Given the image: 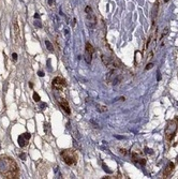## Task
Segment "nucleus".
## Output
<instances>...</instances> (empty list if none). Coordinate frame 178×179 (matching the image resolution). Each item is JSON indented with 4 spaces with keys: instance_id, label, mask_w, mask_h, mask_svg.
Returning <instances> with one entry per match:
<instances>
[{
    "instance_id": "obj_17",
    "label": "nucleus",
    "mask_w": 178,
    "mask_h": 179,
    "mask_svg": "<svg viewBox=\"0 0 178 179\" xmlns=\"http://www.w3.org/2000/svg\"><path fill=\"white\" fill-rule=\"evenodd\" d=\"M35 27H38V28H41V27H42V25H41L40 21H35Z\"/></svg>"
},
{
    "instance_id": "obj_5",
    "label": "nucleus",
    "mask_w": 178,
    "mask_h": 179,
    "mask_svg": "<svg viewBox=\"0 0 178 179\" xmlns=\"http://www.w3.org/2000/svg\"><path fill=\"white\" fill-rule=\"evenodd\" d=\"M94 46L91 45V43L86 42V46H85V55H84V58H85V61H86L88 64L91 63L92 55H94Z\"/></svg>"
},
{
    "instance_id": "obj_12",
    "label": "nucleus",
    "mask_w": 178,
    "mask_h": 179,
    "mask_svg": "<svg viewBox=\"0 0 178 179\" xmlns=\"http://www.w3.org/2000/svg\"><path fill=\"white\" fill-rule=\"evenodd\" d=\"M97 111L99 113H104V112L107 111V107L105 105H101V104H97Z\"/></svg>"
},
{
    "instance_id": "obj_23",
    "label": "nucleus",
    "mask_w": 178,
    "mask_h": 179,
    "mask_svg": "<svg viewBox=\"0 0 178 179\" xmlns=\"http://www.w3.org/2000/svg\"><path fill=\"white\" fill-rule=\"evenodd\" d=\"M120 151H121L122 155H127V150H126V149H120Z\"/></svg>"
},
{
    "instance_id": "obj_13",
    "label": "nucleus",
    "mask_w": 178,
    "mask_h": 179,
    "mask_svg": "<svg viewBox=\"0 0 178 179\" xmlns=\"http://www.w3.org/2000/svg\"><path fill=\"white\" fill-rule=\"evenodd\" d=\"M45 45H46V48L49 52H53V50H54V46H53V44L49 42L48 40H45Z\"/></svg>"
},
{
    "instance_id": "obj_27",
    "label": "nucleus",
    "mask_w": 178,
    "mask_h": 179,
    "mask_svg": "<svg viewBox=\"0 0 178 179\" xmlns=\"http://www.w3.org/2000/svg\"><path fill=\"white\" fill-rule=\"evenodd\" d=\"M170 0H164V2H169Z\"/></svg>"
},
{
    "instance_id": "obj_16",
    "label": "nucleus",
    "mask_w": 178,
    "mask_h": 179,
    "mask_svg": "<svg viewBox=\"0 0 178 179\" xmlns=\"http://www.w3.org/2000/svg\"><path fill=\"white\" fill-rule=\"evenodd\" d=\"M12 57H13V60H14V61H16V60H17V54H16V53H13V54H12Z\"/></svg>"
},
{
    "instance_id": "obj_19",
    "label": "nucleus",
    "mask_w": 178,
    "mask_h": 179,
    "mask_svg": "<svg viewBox=\"0 0 178 179\" xmlns=\"http://www.w3.org/2000/svg\"><path fill=\"white\" fill-rule=\"evenodd\" d=\"M103 168H104V171H105V172L112 173V171H110V170H108V168H107V166H106L105 164H103Z\"/></svg>"
},
{
    "instance_id": "obj_9",
    "label": "nucleus",
    "mask_w": 178,
    "mask_h": 179,
    "mask_svg": "<svg viewBox=\"0 0 178 179\" xmlns=\"http://www.w3.org/2000/svg\"><path fill=\"white\" fill-rule=\"evenodd\" d=\"M58 102H59V105H60L61 109H62L63 111L66 112L68 115H70V114H71V109H70V106H69L68 101H67L64 98H59Z\"/></svg>"
},
{
    "instance_id": "obj_11",
    "label": "nucleus",
    "mask_w": 178,
    "mask_h": 179,
    "mask_svg": "<svg viewBox=\"0 0 178 179\" xmlns=\"http://www.w3.org/2000/svg\"><path fill=\"white\" fill-rule=\"evenodd\" d=\"M131 157H132V160H133L135 163H138V164H141L142 166H145V165H146V159L141 158V157L138 156L137 153L131 152Z\"/></svg>"
},
{
    "instance_id": "obj_4",
    "label": "nucleus",
    "mask_w": 178,
    "mask_h": 179,
    "mask_svg": "<svg viewBox=\"0 0 178 179\" xmlns=\"http://www.w3.org/2000/svg\"><path fill=\"white\" fill-rule=\"evenodd\" d=\"M85 12H86V19L88 27L89 28H94L97 25V17L94 12H92V9L89 5H87L86 9H85Z\"/></svg>"
},
{
    "instance_id": "obj_20",
    "label": "nucleus",
    "mask_w": 178,
    "mask_h": 179,
    "mask_svg": "<svg viewBox=\"0 0 178 179\" xmlns=\"http://www.w3.org/2000/svg\"><path fill=\"white\" fill-rule=\"evenodd\" d=\"M38 75L40 76V77H43V76H44V72H43V71H39V72H38Z\"/></svg>"
},
{
    "instance_id": "obj_10",
    "label": "nucleus",
    "mask_w": 178,
    "mask_h": 179,
    "mask_svg": "<svg viewBox=\"0 0 178 179\" xmlns=\"http://www.w3.org/2000/svg\"><path fill=\"white\" fill-rule=\"evenodd\" d=\"M174 168H175V164H174L173 162H169V164L164 168V171H163V177L164 178H167V177L172 174V172L174 171Z\"/></svg>"
},
{
    "instance_id": "obj_2",
    "label": "nucleus",
    "mask_w": 178,
    "mask_h": 179,
    "mask_svg": "<svg viewBox=\"0 0 178 179\" xmlns=\"http://www.w3.org/2000/svg\"><path fill=\"white\" fill-rule=\"evenodd\" d=\"M60 156L63 162L66 163L67 165H69V166H72V165L76 164V162H77V156H76L75 151L72 150V149L61 150Z\"/></svg>"
},
{
    "instance_id": "obj_18",
    "label": "nucleus",
    "mask_w": 178,
    "mask_h": 179,
    "mask_svg": "<svg viewBox=\"0 0 178 179\" xmlns=\"http://www.w3.org/2000/svg\"><path fill=\"white\" fill-rule=\"evenodd\" d=\"M152 67H153V63H148L147 66H146V70H149V69H151Z\"/></svg>"
},
{
    "instance_id": "obj_25",
    "label": "nucleus",
    "mask_w": 178,
    "mask_h": 179,
    "mask_svg": "<svg viewBox=\"0 0 178 179\" xmlns=\"http://www.w3.org/2000/svg\"><path fill=\"white\" fill-rule=\"evenodd\" d=\"M35 18H40V15L38 14V13H35Z\"/></svg>"
},
{
    "instance_id": "obj_8",
    "label": "nucleus",
    "mask_w": 178,
    "mask_h": 179,
    "mask_svg": "<svg viewBox=\"0 0 178 179\" xmlns=\"http://www.w3.org/2000/svg\"><path fill=\"white\" fill-rule=\"evenodd\" d=\"M12 31H13V35H14L15 41L18 42L19 39H21V29H19L18 23H17L16 19H14V21H13V28H12Z\"/></svg>"
},
{
    "instance_id": "obj_3",
    "label": "nucleus",
    "mask_w": 178,
    "mask_h": 179,
    "mask_svg": "<svg viewBox=\"0 0 178 179\" xmlns=\"http://www.w3.org/2000/svg\"><path fill=\"white\" fill-rule=\"evenodd\" d=\"M178 129V118L169 120L166 123V128H165V137H166L167 142H171L174 138L176 132Z\"/></svg>"
},
{
    "instance_id": "obj_1",
    "label": "nucleus",
    "mask_w": 178,
    "mask_h": 179,
    "mask_svg": "<svg viewBox=\"0 0 178 179\" xmlns=\"http://www.w3.org/2000/svg\"><path fill=\"white\" fill-rule=\"evenodd\" d=\"M0 175L3 178H18L19 170L16 162L8 156H0Z\"/></svg>"
},
{
    "instance_id": "obj_15",
    "label": "nucleus",
    "mask_w": 178,
    "mask_h": 179,
    "mask_svg": "<svg viewBox=\"0 0 178 179\" xmlns=\"http://www.w3.org/2000/svg\"><path fill=\"white\" fill-rule=\"evenodd\" d=\"M145 152L148 153V155H152V153H153V150L150 149V148H148V147H145Z\"/></svg>"
},
{
    "instance_id": "obj_7",
    "label": "nucleus",
    "mask_w": 178,
    "mask_h": 179,
    "mask_svg": "<svg viewBox=\"0 0 178 179\" xmlns=\"http://www.w3.org/2000/svg\"><path fill=\"white\" fill-rule=\"evenodd\" d=\"M31 138V134L30 133H24V134H21L18 136V145L21 147H25L28 145L29 139Z\"/></svg>"
},
{
    "instance_id": "obj_6",
    "label": "nucleus",
    "mask_w": 178,
    "mask_h": 179,
    "mask_svg": "<svg viewBox=\"0 0 178 179\" xmlns=\"http://www.w3.org/2000/svg\"><path fill=\"white\" fill-rule=\"evenodd\" d=\"M52 86L55 90H57V91H61V90L67 86L66 80L62 78V77H60V76H57V77H55L54 80H53Z\"/></svg>"
},
{
    "instance_id": "obj_21",
    "label": "nucleus",
    "mask_w": 178,
    "mask_h": 179,
    "mask_svg": "<svg viewBox=\"0 0 178 179\" xmlns=\"http://www.w3.org/2000/svg\"><path fill=\"white\" fill-rule=\"evenodd\" d=\"M48 5H51V7H53V5H55V0H48Z\"/></svg>"
},
{
    "instance_id": "obj_22",
    "label": "nucleus",
    "mask_w": 178,
    "mask_h": 179,
    "mask_svg": "<svg viewBox=\"0 0 178 179\" xmlns=\"http://www.w3.org/2000/svg\"><path fill=\"white\" fill-rule=\"evenodd\" d=\"M19 157H21L23 160H26V155H25V153H21V155H19Z\"/></svg>"
},
{
    "instance_id": "obj_24",
    "label": "nucleus",
    "mask_w": 178,
    "mask_h": 179,
    "mask_svg": "<svg viewBox=\"0 0 178 179\" xmlns=\"http://www.w3.org/2000/svg\"><path fill=\"white\" fill-rule=\"evenodd\" d=\"M115 137H116V138H118V139H122V138H124V136H120V135H115Z\"/></svg>"
},
{
    "instance_id": "obj_26",
    "label": "nucleus",
    "mask_w": 178,
    "mask_h": 179,
    "mask_svg": "<svg viewBox=\"0 0 178 179\" xmlns=\"http://www.w3.org/2000/svg\"><path fill=\"white\" fill-rule=\"evenodd\" d=\"M124 100H126V98H124V97H120L119 98V101H124Z\"/></svg>"
},
{
    "instance_id": "obj_14",
    "label": "nucleus",
    "mask_w": 178,
    "mask_h": 179,
    "mask_svg": "<svg viewBox=\"0 0 178 179\" xmlns=\"http://www.w3.org/2000/svg\"><path fill=\"white\" fill-rule=\"evenodd\" d=\"M33 100H35V102H40L41 101V98H40V96L37 93V92H35L33 93Z\"/></svg>"
},
{
    "instance_id": "obj_28",
    "label": "nucleus",
    "mask_w": 178,
    "mask_h": 179,
    "mask_svg": "<svg viewBox=\"0 0 178 179\" xmlns=\"http://www.w3.org/2000/svg\"><path fill=\"white\" fill-rule=\"evenodd\" d=\"M0 149H1V145H0Z\"/></svg>"
}]
</instances>
